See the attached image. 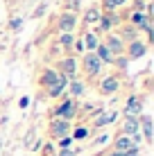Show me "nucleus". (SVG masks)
I'll return each instance as SVG.
<instances>
[{
  "label": "nucleus",
  "instance_id": "3",
  "mask_svg": "<svg viewBox=\"0 0 154 156\" xmlns=\"http://www.w3.org/2000/svg\"><path fill=\"white\" fill-rule=\"evenodd\" d=\"M75 115H77V100H73V98L61 100L59 104L55 106V111H52V118H61V120H68V122Z\"/></svg>",
  "mask_w": 154,
  "mask_h": 156
},
{
  "label": "nucleus",
  "instance_id": "26",
  "mask_svg": "<svg viewBox=\"0 0 154 156\" xmlns=\"http://www.w3.org/2000/svg\"><path fill=\"white\" fill-rule=\"evenodd\" d=\"M73 50H75L77 55H84V52H86V50H84V43H82V39H75V43H73Z\"/></svg>",
  "mask_w": 154,
  "mask_h": 156
},
{
  "label": "nucleus",
  "instance_id": "14",
  "mask_svg": "<svg viewBox=\"0 0 154 156\" xmlns=\"http://www.w3.org/2000/svg\"><path fill=\"white\" fill-rule=\"evenodd\" d=\"M138 125H141V138L145 140V145H152V115L150 113H141L138 115Z\"/></svg>",
  "mask_w": 154,
  "mask_h": 156
},
{
  "label": "nucleus",
  "instance_id": "4",
  "mask_svg": "<svg viewBox=\"0 0 154 156\" xmlns=\"http://www.w3.org/2000/svg\"><path fill=\"white\" fill-rule=\"evenodd\" d=\"M73 131V125L68 120H61V118H52L50 125H48V133H50L52 140H59L63 136H70Z\"/></svg>",
  "mask_w": 154,
  "mask_h": 156
},
{
  "label": "nucleus",
  "instance_id": "22",
  "mask_svg": "<svg viewBox=\"0 0 154 156\" xmlns=\"http://www.w3.org/2000/svg\"><path fill=\"white\" fill-rule=\"evenodd\" d=\"M91 136V129H88L86 125H79V127H75L70 131V138L73 140H86V138Z\"/></svg>",
  "mask_w": 154,
  "mask_h": 156
},
{
  "label": "nucleus",
  "instance_id": "12",
  "mask_svg": "<svg viewBox=\"0 0 154 156\" xmlns=\"http://www.w3.org/2000/svg\"><path fill=\"white\" fill-rule=\"evenodd\" d=\"M59 77L61 75L57 73L55 68H43V70H41V77H39V86L48 90V88H52V86L59 82Z\"/></svg>",
  "mask_w": 154,
  "mask_h": 156
},
{
  "label": "nucleus",
  "instance_id": "16",
  "mask_svg": "<svg viewBox=\"0 0 154 156\" xmlns=\"http://www.w3.org/2000/svg\"><path fill=\"white\" fill-rule=\"evenodd\" d=\"M66 90H68V95H70L73 100H77V98H82V95L86 93V84H84L82 79L75 77V79H70V82H68V88H66Z\"/></svg>",
  "mask_w": 154,
  "mask_h": 156
},
{
  "label": "nucleus",
  "instance_id": "18",
  "mask_svg": "<svg viewBox=\"0 0 154 156\" xmlns=\"http://www.w3.org/2000/svg\"><path fill=\"white\" fill-rule=\"evenodd\" d=\"M82 43H84V50H86V52H95V48L100 45V36L95 34L93 30H88V32H84Z\"/></svg>",
  "mask_w": 154,
  "mask_h": 156
},
{
  "label": "nucleus",
  "instance_id": "32",
  "mask_svg": "<svg viewBox=\"0 0 154 156\" xmlns=\"http://www.w3.org/2000/svg\"><path fill=\"white\" fill-rule=\"evenodd\" d=\"M107 156H123V152H116V149H111V152H109Z\"/></svg>",
  "mask_w": 154,
  "mask_h": 156
},
{
  "label": "nucleus",
  "instance_id": "20",
  "mask_svg": "<svg viewBox=\"0 0 154 156\" xmlns=\"http://www.w3.org/2000/svg\"><path fill=\"white\" fill-rule=\"evenodd\" d=\"M95 55H98V59L104 63V66H113V61H116V57L111 55V52L107 50V45H104L102 41H100V45L95 48Z\"/></svg>",
  "mask_w": 154,
  "mask_h": 156
},
{
  "label": "nucleus",
  "instance_id": "19",
  "mask_svg": "<svg viewBox=\"0 0 154 156\" xmlns=\"http://www.w3.org/2000/svg\"><path fill=\"white\" fill-rule=\"evenodd\" d=\"M131 0H102V14H113L116 9H123V7H127Z\"/></svg>",
  "mask_w": 154,
  "mask_h": 156
},
{
  "label": "nucleus",
  "instance_id": "10",
  "mask_svg": "<svg viewBox=\"0 0 154 156\" xmlns=\"http://www.w3.org/2000/svg\"><path fill=\"white\" fill-rule=\"evenodd\" d=\"M116 23H118V18H116V14H102V18L98 20V25H95V34H109L111 30L116 27Z\"/></svg>",
  "mask_w": 154,
  "mask_h": 156
},
{
  "label": "nucleus",
  "instance_id": "17",
  "mask_svg": "<svg viewBox=\"0 0 154 156\" xmlns=\"http://www.w3.org/2000/svg\"><path fill=\"white\" fill-rule=\"evenodd\" d=\"M116 34H118L120 39H123V43L127 45V43H131V41H136V39H138V34H141V32L136 30L134 25H129V23H127V25H123V27H120V32H116Z\"/></svg>",
  "mask_w": 154,
  "mask_h": 156
},
{
  "label": "nucleus",
  "instance_id": "25",
  "mask_svg": "<svg viewBox=\"0 0 154 156\" xmlns=\"http://www.w3.org/2000/svg\"><path fill=\"white\" fill-rule=\"evenodd\" d=\"M57 156H79V149H75V147H68V149H59V152H57Z\"/></svg>",
  "mask_w": 154,
  "mask_h": 156
},
{
  "label": "nucleus",
  "instance_id": "1",
  "mask_svg": "<svg viewBox=\"0 0 154 156\" xmlns=\"http://www.w3.org/2000/svg\"><path fill=\"white\" fill-rule=\"evenodd\" d=\"M82 70H84V75H86L88 79H95V77L102 75L104 63L98 59L95 52H84V55H82Z\"/></svg>",
  "mask_w": 154,
  "mask_h": 156
},
{
  "label": "nucleus",
  "instance_id": "5",
  "mask_svg": "<svg viewBox=\"0 0 154 156\" xmlns=\"http://www.w3.org/2000/svg\"><path fill=\"white\" fill-rule=\"evenodd\" d=\"M120 86H123V82H120L118 75H104V77L100 79V84H98V93L104 95V98H109V95L118 93Z\"/></svg>",
  "mask_w": 154,
  "mask_h": 156
},
{
  "label": "nucleus",
  "instance_id": "27",
  "mask_svg": "<svg viewBox=\"0 0 154 156\" xmlns=\"http://www.w3.org/2000/svg\"><path fill=\"white\" fill-rule=\"evenodd\" d=\"M127 61H129V59H127L125 55H120V57H116V66H118V68H127Z\"/></svg>",
  "mask_w": 154,
  "mask_h": 156
},
{
  "label": "nucleus",
  "instance_id": "13",
  "mask_svg": "<svg viewBox=\"0 0 154 156\" xmlns=\"http://www.w3.org/2000/svg\"><path fill=\"white\" fill-rule=\"evenodd\" d=\"M120 133L123 136H138L141 133V125H138V118H123V122H120Z\"/></svg>",
  "mask_w": 154,
  "mask_h": 156
},
{
  "label": "nucleus",
  "instance_id": "15",
  "mask_svg": "<svg viewBox=\"0 0 154 156\" xmlns=\"http://www.w3.org/2000/svg\"><path fill=\"white\" fill-rule=\"evenodd\" d=\"M136 145H134V140H131L129 136H123V133H118V136H113V149L116 152H129V149H134Z\"/></svg>",
  "mask_w": 154,
  "mask_h": 156
},
{
  "label": "nucleus",
  "instance_id": "21",
  "mask_svg": "<svg viewBox=\"0 0 154 156\" xmlns=\"http://www.w3.org/2000/svg\"><path fill=\"white\" fill-rule=\"evenodd\" d=\"M100 18H102V9L100 7H91V9H86V14H84V23H88V25H98Z\"/></svg>",
  "mask_w": 154,
  "mask_h": 156
},
{
  "label": "nucleus",
  "instance_id": "28",
  "mask_svg": "<svg viewBox=\"0 0 154 156\" xmlns=\"http://www.w3.org/2000/svg\"><path fill=\"white\" fill-rule=\"evenodd\" d=\"M123 156H141V147H134V149H129V152H125Z\"/></svg>",
  "mask_w": 154,
  "mask_h": 156
},
{
  "label": "nucleus",
  "instance_id": "24",
  "mask_svg": "<svg viewBox=\"0 0 154 156\" xmlns=\"http://www.w3.org/2000/svg\"><path fill=\"white\" fill-rule=\"evenodd\" d=\"M73 138L70 136H63V138H59V140H57V145H59V149H68V147H73Z\"/></svg>",
  "mask_w": 154,
  "mask_h": 156
},
{
  "label": "nucleus",
  "instance_id": "9",
  "mask_svg": "<svg viewBox=\"0 0 154 156\" xmlns=\"http://www.w3.org/2000/svg\"><path fill=\"white\" fill-rule=\"evenodd\" d=\"M104 45H107V50L111 52L113 57H120V55H125V43H123V39H120L116 32H109L107 36H104Z\"/></svg>",
  "mask_w": 154,
  "mask_h": 156
},
{
  "label": "nucleus",
  "instance_id": "29",
  "mask_svg": "<svg viewBox=\"0 0 154 156\" xmlns=\"http://www.w3.org/2000/svg\"><path fill=\"white\" fill-rule=\"evenodd\" d=\"M107 140H109V136H107V133H102V136H100L98 140H95V145H104Z\"/></svg>",
  "mask_w": 154,
  "mask_h": 156
},
{
  "label": "nucleus",
  "instance_id": "31",
  "mask_svg": "<svg viewBox=\"0 0 154 156\" xmlns=\"http://www.w3.org/2000/svg\"><path fill=\"white\" fill-rule=\"evenodd\" d=\"M12 27H14V30H18V27H20V18H16V20H12Z\"/></svg>",
  "mask_w": 154,
  "mask_h": 156
},
{
  "label": "nucleus",
  "instance_id": "23",
  "mask_svg": "<svg viewBox=\"0 0 154 156\" xmlns=\"http://www.w3.org/2000/svg\"><path fill=\"white\" fill-rule=\"evenodd\" d=\"M73 43H75V36L73 34H59V45L63 48V50L73 48Z\"/></svg>",
  "mask_w": 154,
  "mask_h": 156
},
{
  "label": "nucleus",
  "instance_id": "8",
  "mask_svg": "<svg viewBox=\"0 0 154 156\" xmlns=\"http://www.w3.org/2000/svg\"><path fill=\"white\" fill-rule=\"evenodd\" d=\"M77 27V14L73 12H63L59 16V23H57V30H59V34H73Z\"/></svg>",
  "mask_w": 154,
  "mask_h": 156
},
{
  "label": "nucleus",
  "instance_id": "30",
  "mask_svg": "<svg viewBox=\"0 0 154 156\" xmlns=\"http://www.w3.org/2000/svg\"><path fill=\"white\" fill-rule=\"evenodd\" d=\"M18 104H20V106H23V109H25V106L30 104V100H27V98H20V102H18Z\"/></svg>",
  "mask_w": 154,
  "mask_h": 156
},
{
  "label": "nucleus",
  "instance_id": "7",
  "mask_svg": "<svg viewBox=\"0 0 154 156\" xmlns=\"http://www.w3.org/2000/svg\"><path fill=\"white\" fill-rule=\"evenodd\" d=\"M147 41H141V39H136V41H131V43H127L125 45V57L129 59H141V57H145L147 55Z\"/></svg>",
  "mask_w": 154,
  "mask_h": 156
},
{
  "label": "nucleus",
  "instance_id": "2",
  "mask_svg": "<svg viewBox=\"0 0 154 156\" xmlns=\"http://www.w3.org/2000/svg\"><path fill=\"white\" fill-rule=\"evenodd\" d=\"M57 73L61 75V77H66V79H75L77 77V70H79V61H77V57L75 55H66V57H61L59 61H57V68H55Z\"/></svg>",
  "mask_w": 154,
  "mask_h": 156
},
{
  "label": "nucleus",
  "instance_id": "6",
  "mask_svg": "<svg viewBox=\"0 0 154 156\" xmlns=\"http://www.w3.org/2000/svg\"><path fill=\"white\" fill-rule=\"evenodd\" d=\"M143 113V98L141 95H129L123 106V118H138Z\"/></svg>",
  "mask_w": 154,
  "mask_h": 156
},
{
  "label": "nucleus",
  "instance_id": "11",
  "mask_svg": "<svg viewBox=\"0 0 154 156\" xmlns=\"http://www.w3.org/2000/svg\"><path fill=\"white\" fill-rule=\"evenodd\" d=\"M116 120H118V111H116V109L100 111V113L93 118V127L95 129H102V127H109L111 122H116Z\"/></svg>",
  "mask_w": 154,
  "mask_h": 156
}]
</instances>
